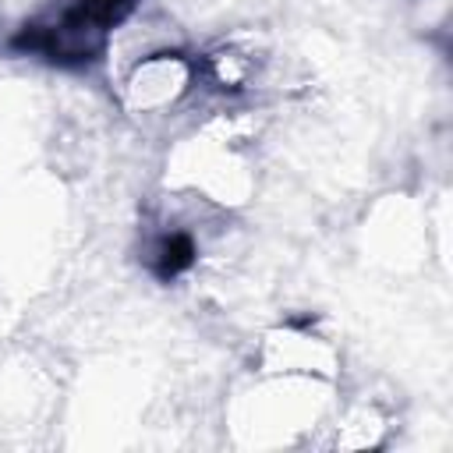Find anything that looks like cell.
Instances as JSON below:
<instances>
[{"mask_svg": "<svg viewBox=\"0 0 453 453\" xmlns=\"http://www.w3.org/2000/svg\"><path fill=\"white\" fill-rule=\"evenodd\" d=\"M191 255H195L191 241H188L184 234H173V237H166V241L156 248V273H159V276H177L180 269L191 265Z\"/></svg>", "mask_w": 453, "mask_h": 453, "instance_id": "1", "label": "cell"}]
</instances>
